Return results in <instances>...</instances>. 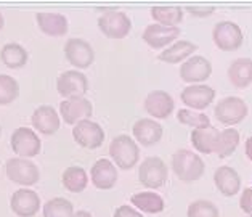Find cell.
Listing matches in <instances>:
<instances>
[{"mask_svg": "<svg viewBox=\"0 0 252 217\" xmlns=\"http://www.w3.org/2000/svg\"><path fill=\"white\" fill-rule=\"evenodd\" d=\"M206 164L201 156L191 150H178L172 156V171L182 182L191 183L202 177Z\"/></svg>", "mask_w": 252, "mask_h": 217, "instance_id": "1", "label": "cell"}, {"mask_svg": "<svg viewBox=\"0 0 252 217\" xmlns=\"http://www.w3.org/2000/svg\"><path fill=\"white\" fill-rule=\"evenodd\" d=\"M109 156L114 164L122 171H128L135 167L140 159V148L130 135H118L109 144Z\"/></svg>", "mask_w": 252, "mask_h": 217, "instance_id": "2", "label": "cell"}, {"mask_svg": "<svg viewBox=\"0 0 252 217\" xmlns=\"http://www.w3.org/2000/svg\"><path fill=\"white\" fill-rule=\"evenodd\" d=\"M169 177V167L161 158L148 156L138 167V181L146 188L156 190L164 187Z\"/></svg>", "mask_w": 252, "mask_h": 217, "instance_id": "3", "label": "cell"}, {"mask_svg": "<svg viewBox=\"0 0 252 217\" xmlns=\"http://www.w3.org/2000/svg\"><path fill=\"white\" fill-rule=\"evenodd\" d=\"M212 40L222 52H235L243 45L244 36L235 21H219L212 29Z\"/></svg>", "mask_w": 252, "mask_h": 217, "instance_id": "4", "label": "cell"}, {"mask_svg": "<svg viewBox=\"0 0 252 217\" xmlns=\"http://www.w3.org/2000/svg\"><path fill=\"white\" fill-rule=\"evenodd\" d=\"M214 114L219 122L225 126H235L243 122L249 114L248 103L239 97H225L214 108Z\"/></svg>", "mask_w": 252, "mask_h": 217, "instance_id": "5", "label": "cell"}, {"mask_svg": "<svg viewBox=\"0 0 252 217\" xmlns=\"http://www.w3.org/2000/svg\"><path fill=\"white\" fill-rule=\"evenodd\" d=\"M5 171L11 182L23 185V187L35 185L40 179L39 167L26 158H10L5 164Z\"/></svg>", "mask_w": 252, "mask_h": 217, "instance_id": "6", "label": "cell"}, {"mask_svg": "<svg viewBox=\"0 0 252 217\" xmlns=\"http://www.w3.org/2000/svg\"><path fill=\"white\" fill-rule=\"evenodd\" d=\"M98 28L109 39H124L132 29V21L124 11L108 8L98 18Z\"/></svg>", "mask_w": 252, "mask_h": 217, "instance_id": "7", "label": "cell"}, {"mask_svg": "<svg viewBox=\"0 0 252 217\" xmlns=\"http://www.w3.org/2000/svg\"><path fill=\"white\" fill-rule=\"evenodd\" d=\"M11 150L15 151L18 158H34L42 150V144L39 135L29 127H18L13 130L10 139Z\"/></svg>", "mask_w": 252, "mask_h": 217, "instance_id": "8", "label": "cell"}, {"mask_svg": "<svg viewBox=\"0 0 252 217\" xmlns=\"http://www.w3.org/2000/svg\"><path fill=\"white\" fill-rule=\"evenodd\" d=\"M57 90L61 97H64V100L84 97L89 90V79L79 70L64 71L57 79Z\"/></svg>", "mask_w": 252, "mask_h": 217, "instance_id": "9", "label": "cell"}, {"mask_svg": "<svg viewBox=\"0 0 252 217\" xmlns=\"http://www.w3.org/2000/svg\"><path fill=\"white\" fill-rule=\"evenodd\" d=\"M64 55L67 61L72 66H76L77 70H85V68H89L95 61L94 47L87 40L79 39V37H72V39L66 40Z\"/></svg>", "mask_w": 252, "mask_h": 217, "instance_id": "10", "label": "cell"}, {"mask_svg": "<svg viewBox=\"0 0 252 217\" xmlns=\"http://www.w3.org/2000/svg\"><path fill=\"white\" fill-rule=\"evenodd\" d=\"M72 137H74L76 144H79L82 148L95 150V148H100L103 145L104 130L95 121L85 119L74 126V129H72Z\"/></svg>", "mask_w": 252, "mask_h": 217, "instance_id": "11", "label": "cell"}, {"mask_svg": "<svg viewBox=\"0 0 252 217\" xmlns=\"http://www.w3.org/2000/svg\"><path fill=\"white\" fill-rule=\"evenodd\" d=\"M60 114L63 121L69 126H76L81 121H85L94 114V107L92 103L84 97L69 98L60 103Z\"/></svg>", "mask_w": 252, "mask_h": 217, "instance_id": "12", "label": "cell"}, {"mask_svg": "<svg viewBox=\"0 0 252 217\" xmlns=\"http://www.w3.org/2000/svg\"><path fill=\"white\" fill-rule=\"evenodd\" d=\"M211 74H212V63L207 58L201 57V55H193L191 58H188L180 66L182 80L193 85L198 82H204L206 79L211 77Z\"/></svg>", "mask_w": 252, "mask_h": 217, "instance_id": "13", "label": "cell"}, {"mask_svg": "<svg viewBox=\"0 0 252 217\" xmlns=\"http://www.w3.org/2000/svg\"><path fill=\"white\" fill-rule=\"evenodd\" d=\"M180 98H182V103L185 105L188 109L201 111L207 108L209 105L214 102L215 90L206 84H194V85L185 87L180 94Z\"/></svg>", "mask_w": 252, "mask_h": 217, "instance_id": "14", "label": "cell"}, {"mask_svg": "<svg viewBox=\"0 0 252 217\" xmlns=\"http://www.w3.org/2000/svg\"><path fill=\"white\" fill-rule=\"evenodd\" d=\"M180 28L178 26H162V24H148L143 31V40L148 43L151 48L159 50V48L167 47L170 42H174L180 36Z\"/></svg>", "mask_w": 252, "mask_h": 217, "instance_id": "15", "label": "cell"}, {"mask_svg": "<svg viewBox=\"0 0 252 217\" xmlns=\"http://www.w3.org/2000/svg\"><path fill=\"white\" fill-rule=\"evenodd\" d=\"M11 211L20 217H32L40 209V198L34 190L20 188L11 195Z\"/></svg>", "mask_w": 252, "mask_h": 217, "instance_id": "16", "label": "cell"}, {"mask_svg": "<svg viewBox=\"0 0 252 217\" xmlns=\"http://www.w3.org/2000/svg\"><path fill=\"white\" fill-rule=\"evenodd\" d=\"M90 177H92V183H94L98 190H111L114 185L118 183L119 174L114 163H111V161L106 158H101L92 166Z\"/></svg>", "mask_w": 252, "mask_h": 217, "instance_id": "17", "label": "cell"}, {"mask_svg": "<svg viewBox=\"0 0 252 217\" xmlns=\"http://www.w3.org/2000/svg\"><path fill=\"white\" fill-rule=\"evenodd\" d=\"M145 111L151 117H158V119H167L170 113L174 111V98L170 94L164 90H153L145 97Z\"/></svg>", "mask_w": 252, "mask_h": 217, "instance_id": "18", "label": "cell"}, {"mask_svg": "<svg viewBox=\"0 0 252 217\" xmlns=\"http://www.w3.org/2000/svg\"><path fill=\"white\" fill-rule=\"evenodd\" d=\"M132 134L138 144H141L143 146H153L162 139L164 129L156 119H151V117H141V119H138L133 124Z\"/></svg>", "mask_w": 252, "mask_h": 217, "instance_id": "19", "label": "cell"}, {"mask_svg": "<svg viewBox=\"0 0 252 217\" xmlns=\"http://www.w3.org/2000/svg\"><path fill=\"white\" fill-rule=\"evenodd\" d=\"M31 122L42 135H53L57 130H60V116L57 109L50 105H42V107L35 108Z\"/></svg>", "mask_w": 252, "mask_h": 217, "instance_id": "20", "label": "cell"}, {"mask_svg": "<svg viewBox=\"0 0 252 217\" xmlns=\"http://www.w3.org/2000/svg\"><path fill=\"white\" fill-rule=\"evenodd\" d=\"M214 183L223 196H235L241 190V177L230 166H222L214 172Z\"/></svg>", "mask_w": 252, "mask_h": 217, "instance_id": "21", "label": "cell"}, {"mask_svg": "<svg viewBox=\"0 0 252 217\" xmlns=\"http://www.w3.org/2000/svg\"><path fill=\"white\" fill-rule=\"evenodd\" d=\"M220 137V130L217 127H206V129H193L189 134V140L191 145L196 148V151H199L202 154H211L215 153L217 150Z\"/></svg>", "mask_w": 252, "mask_h": 217, "instance_id": "22", "label": "cell"}, {"mask_svg": "<svg viewBox=\"0 0 252 217\" xmlns=\"http://www.w3.org/2000/svg\"><path fill=\"white\" fill-rule=\"evenodd\" d=\"M198 50V45L191 40H177L174 42L169 48H165L162 53L158 55L159 61L169 65H177V63H185L188 58L193 57V53Z\"/></svg>", "mask_w": 252, "mask_h": 217, "instance_id": "23", "label": "cell"}, {"mask_svg": "<svg viewBox=\"0 0 252 217\" xmlns=\"http://www.w3.org/2000/svg\"><path fill=\"white\" fill-rule=\"evenodd\" d=\"M35 21H37L42 33L52 37L66 36L67 29H69L67 18L60 13H37L35 15Z\"/></svg>", "mask_w": 252, "mask_h": 217, "instance_id": "24", "label": "cell"}, {"mask_svg": "<svg viewBox=\"0 0 252 217\" xmlns=\"http://www.w3.org/2000/svg\"><path fill=\"white\" fill-rule=\"evenodd\" d=\"M228 79L236 89H246L252 84V60L236 58L228 66Z\"/></svg>", "mask_w": 252, "mask_h": 217, "instance_id": "25", "label": "cell"}, {"mask_svg": "<svg viewBox=\"0 0 252 217\" xmlns=\"http://www.w3.org/2000/svg\"><path fill=\"white\" fill-rule=\"evenodd\" d=\"M130 201L135 208L146 214H159L165 208L162 196H159L155 191H138V193L132 195Z\"/></svg>", "mask_w": 252, "mask_h": 217, "instance_id": "26", "label": "cell"}, {"mask_svg": "<svg viewBox=\"0 0 252 217\" xmlns=\"http://www.w3.org/2000/svg\"><path fill=\"white\" fill-rule=\"evenodd\" d=\"M0 60H2L3 65L10 68V70H18V68L26 66L29 55L23 45L10 42L7 45H3V48L0 50Z\"/></svg>", "mask_w": 252, "mask_h": 217, "instance_id": "27", "label": "cell"}, {"mask_svg": "<svg viewBox=\"0 0 252 217\" xmlns=\"http://www.w3.org/2000/svg\"><path fill=\"white\" fill-rule=\"evenodd\" d=\"M61 182H63V187L67 191H71V193H81V191L87 188L89 177L87 172L81 166H71L64 169L63 176H61Z\"/></svg>", "mask_w": 252, "mask_h": 217, "instance_id": "28", "label": "cell"}, {"mask_svg": "<svg viewBox=\"0 0 252 217\" xmlns=\"http://www.w3.org/2000/svg\"><path fill=\"white\" fill-rule=\"evenodd\" d=\"M151 18L162 26H178L183 20L182 7H151Z\"/></svg>", "mask_w": 252, "mask_h": 217, "instance_id": "29", "label": "cell"}, {"mask_svg": "<svg viewBox=\"0 0 252 217\" xmlns=\"http://www.w3.org/2000/svg\"><path fill=\"white\" fill-rule=\"evenodd\" d=\"M239 139L241 137H239V132L236 129L228 127V129L222 130V132H220V137H219L217 150H215L217 156L222 158V159L231 156L239 145Z\"/></svg>", "mask_w": 252, "mask_h": 217, "instance_id": "30", "label": "cell"}, {"mask_svg": "<svg viewBox=\"0 0 252 217\" xmlns=\"http://www.w3.org/2000/svg\"><path fill=\"white\" fill-rule=\"evenodd\" d=\"M44 217H72L74 206L66 198H52L42 208Z\"/></svg>", "mask_w": 252, "mask_h": 217, "instance_id": "31", "label": "cell"}, {"mask_svg": "<svg viewBox=\"0 0 252 217\" xmlns=\"http://www.w3.org/2000/svg\"><path fill=\"white\" fill-rule=\"evenodd\" d=\"M177 119L183 126H189L193 129H206L211 127V119L209 116L204 113H198L194 109H188V108H182L177 111Z\"/></svg>", "mask_w": 252, "mask_h": 217, "instance_id": "32", "label": "cell"}, {"mask_svg": "<svg viewBox=\"0 0 252 217\" xmlns=\"http://www.w3.org/2000/svg\"><path fill=\"white\" fill-rule=\"evenodd\" d=\"M20 95V84L8 74H0V107L13 103Z\"/></svg>", "mask_w": 252, "mask_h": 217, "instance_id": "33", "label": "cell"}, {"mask_svg": "<svg viewBox=\"0 0 252 217\" xmlns=\"http://www.w3.org/2000/svg\"><path fill=\"white\" fill-rule=\"evenodd\" d=\"M187 217H220V213L212 201L196 200L188 206Z\"/></svg>", "mask_w": 252, "mask_h": 217, "instance_id": "34", "label": "cell"}, {"mask_svg": "<svg viewBox=\"0 0 252 217\" xmlns=\"http://www.w3.org/2000/svg\"><path fill=\"white\" fill-rule=\"evenodd\" d=\"M239 208H241L243 213L252 216V187L243 191L241 198H239Z\"/></svg>", "mask_w": 252, "mask_h": 217, "instance_id": "35", "label": "cell"}, {"mask_svg": "<svg viewBox=\"0 0 252 217\" xmlns=\"http://www.w3.org/2000/svg\"><path fill=\"white\" fill-rule=\"evenodd\" d=\"M187 11L188 13H191L193 16L207 18L215 11V7H202V5H196V7H187Z\"/></svg>", "mask_w": 252, "mask_h": 217, "instance_id": "36", "label": "cell"}, {"mask_svg": "<svg viewBox=\"0 0 252 217\" xmlns=\"http://www.w3.org/2000/svg\"><path fill=\"white\" fill-rule=\"evenodd\" d=\"M113 217H145L141 213H138L137 209H133L127 204H122L118 209L114 211V216Z\"/></svg>", "mask_w": 252, "mask_h": 217, "instance_id": "37", "label": "cell"}, {"mask_svg": "<svg viewBox=\"0 0 252 217\" xmlns=\"http://www.w3.org/2000/svg\"><path fill=\"white\" fill-rule=\"evenodd\" d=\"M244 151H246V156H248V159L252 161V135L251 137L246 140V144H244Z\"/></svg>", "mask_w": 252, "mask_h": 217, "instance_id": "38", "label": "cell"}, {"mask_svg": "<svg viewBox=\"0 0 252 217\" xmlns=\"http://www.w3.org/2000/svg\"><path fill=\"white\" fill-rule=\"evenodd\" d=\"M72 217H92V214L89 211H76V213L72 214Z\"/></svg>", "mask_w": 252, "mask_h": 217, "instance_id": "39", "label": "cell"}, {"mask_svg": "<svg viewBox=\"0 0 252 217\" xmlns=\"http://www.w3.org/2000/svg\"><path fill=\"white\" fill-rule=\"evenodd\" d=\"M3 26H5V20H3V15L0 13V29H3Z\"/></svg>", "mask_w": 252, "mask_h": 217, "instance_id": "40", "label": "cell"}, {"mask_svg": "<svg viewBox=\"0 0 252 217\" xmlns=\"http://www.w3.org/2000/svg\"><path fill=\"white\" fill-rule=\"evenodd\" d=\"M0 134H2V127H0Z\"/></svg>", "mask_w": 252, "mask_h": 217, "instance_id": "41", "label": "cell"}, {"mask_svg": "<svg viewBox=\"0 0 252 217\" xmlns=\"http://www.w3.org/2000/svg\"><path fill=\"white\" fill-rule=\"evenodd\" d=\"M246 217H252V216H246Z\"/></svg>", "mask_w": 252, "mask_h": 217, "instance_id": "42", "label": "cell"}]
</instances>
